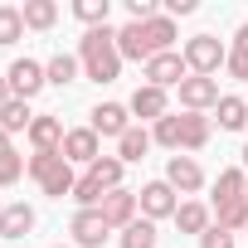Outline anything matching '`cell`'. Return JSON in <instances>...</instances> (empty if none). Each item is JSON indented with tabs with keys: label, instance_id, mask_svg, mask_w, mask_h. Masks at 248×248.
<instances>
[{
	"label": "cell",
	"instance_id": "8",
	"mask_svg": "<svg viewBox=\"0 0 248 248\" xmlns=\"http://www.w3.org/2000/svg\"><path fill=\"white\" fill-rule=\"evenodd\" d=\"M166 185H170L175 195H195V190H204V170H200V161H195V156H170V161H166Z\"/></svg>",
	"mask_w": 248,
	"mask_h": 248
},
{
	"label": "cell",
	"instance_id": "33",
	"mask_svg": "<svg viewBox=\"0 0 248 248\" xmlns=\"http://www.w3.org/2000/svg\"><path fill=\"white\" fill-rule=\"evenodd\" d=\"M73 15H78L88 30H97V25H107V0H78Z\"/></svg>",
	"mask_w": 248,
	"mask_h": 248
},
{
	"label": "cell",
	"instance_id": "15",
	"mask_svg": "<svg viewBox=\"0 0 248 248\" xmlns=\"http://www.w3.org/2000/svg\"><path fill=\"white\" fill-rule=\"evenodd\" d=\"M63 137H68V132H63V122H59V117H49V112H44V117H34V127H30L34 151H63Z\"/></svg>",
	"mask_w": 248,
	"mask_h": 248
},
{
	"label": "cell",
	"instance_id": "4",
	"mask_svg": "<svg viewBox=\"0 0 248 248\" xmlns=\"http://www.w3.org/2000/svg\"><path fill=\"white\" fill-rule=\"evenodd\" d=\"M137 204H141V219H175V209H180V200H175V190L166 185V180H151V185H141V195H137Z\"/></svg>",
	"mask_w": 248,
	"mask_h": 248
},
{
	"label": "cell",
	"instance_id": "20",
	"mask_svg": "<svg viewBox=\"0 0 248 248\" xmlns=\"http://www.w3.org/2000/svg\"><path fill=\"white\" fill-rule=\"evenodd\" d=\"M73 185H78V175H73V166L68 161H59L44 180H39V190L49 195V200H63V195H73Z\"/></svg>",
	"mask_w": 248,
	"mask_h": 248
},
{
	"label": "cell",
	"instance_id": "9",
	"mask_svg": "<svg viewBox=\"0 0 248 248\" xmlns=\"http://www.w3.org/2000/svg\"><path fill=\"white\" fill-rule=\"evenodd\" d=\"M68 233H73V243H78V248H102L112 229H107L102 209H78V214H73V224H68Z\"/></svg>",
	"mask_w": 248,
	"mask_h": 248
},
{
	"label": "cell",
	"instance_id": "17",
	"mask_svg": "<svg viewBox=\"0 0 248 248\" xmlns=\"http://www.w3.org/2000/svg\"><path fill=\"white\" fill-rule=\"evenodd\" d=\"M141 30H146L151 59H156V54H170V44H175V20H170V15H156V20H146Z\"/></svg>",
	"mask_w": 248,
	"mask_h": 248
},
{
	"label": "cell",
	"instance_id": "41",
	"mask_svg": "<svg viewBox=\"0 0 248 248\" xmlns=\"http://www.w3.org/2000/svg\"><path fill=\"white\" fill-rule=\"evenodd\" d=\"M243 200H248V185H243Z\"/></svg>",
	"mask_w": 248,
	"mask_h": 248
},
{
	"label": "cell",
	"instance_id": "22",
	"mask_svg": "<svg viewBox=\"0 0 248 248\" xmlns=\"http://www.w3.org/2000/svg\"><path fill=\"white\" fill-rule=\"evenodd\" d=\"M146 151H151V132H141V127H132L127 137L117 141V161H122V166H132V161H146Z\"/></svg>",
	"mask_w": 248,
	"mask_h": 248
},
{
	"label": "cell",
	"instance_id": "7",
	"mask_svg": "<svg viewBox=\"0 0 248 248\" xmlns=\"http://www.w3.org/2000/svg\"><path fill=\"white\" fill-rule=\"evenodd\" d=\"M102 156V137L93 132V127H73L68 137H63V161L68 166H93Z\"/></svg>",
	"mask_w": 248,
	"mask_h": 248
},
{
	"label": "cell",
	"instance_id": "30",
	"mask_svg": "<svg viewBox=\"0 0 248 248\" xmlns=\"http://www.w3.org/2000/svg\"><path fill=\"white\" fill-rule=\"evenodd\" d=\"M20 34H25V15L15 5H0V49H10Z\"/></svg>",
	"mask_w": 248,
	"mask_h": 248
},
{
	"label": "cell",
	"instance_id": "3",
	"mask_svg": "<svg viewBox=\"0 0 248 248\" xmlns=\"http://www.w3.org/2000/svg\"><path fill=\"white\" fill-rule=\"evenodd\" d=\"M5 78H10V93H15V97H25V102H30V97H39V93L49 88V73H44V63H34V59H15Z\"/></svg>",
	"mask_w": 248,
	"mask_h": 248
},
{
	"label": "cell",
	"instance_id": "13",
	"mask_svg": "<svg viewBox=\"0 0 248 248\" xmlns=\"http://www.w3.org/2000/svg\"><path fill=\"white\" fill-rule=\"evenodd\" d=\"M209 146V117L204 112H180V156Z\"/></svg>",
	"mask_w": 248,
	"mask_h": 248
},
{
	"label": "cell",
	"instance_id": "34",
	"mask_svg": "<svg viewBox=\"0 0 248 248\" xmlns=\"http://www.w3.org/2000/svg\"><path fill=\"white\" fill-rule=\"evenodd\" d=\"M30 170V161L20 156V151H10V156H0V190H5V185H15L20 175Z\"/></svg>",
	"mask_w": 248,
	"mask_h": 248
},
{
	"label": "cell",
	"instance_id": "6",
	"mask_svg": "<svg viewBox=\"0 0 248 248\" xmlns=\"http://www.w3.org/2000/svg\"><path fill=\"white\" fill-rule=\"evenodd\" d=\"M88 127H93L97 137H117V141H122V137L132 132V107H122V102H97Z\"/></svg>",
	"mask_w": 248,
	"mask_h": 248
},
{
	"label": "cell",
	"instance_id": "26",
	"mask_svg": "<svg viewBox=\"0 0 248 248\" xmlns=\"http://www.w3.org/2000/svg\"><path fill=\"white\" fill-rule=\"evenodd\" d=\"M78 68H83V63H78L73 54H54V59L44 63V73H49V83H54V88H68V83H78Z\"/></svg>",
	"mask_w": 248,
	"mask_h": 248
},
{
	"label": "cell",
	"instance_id": "32",
	"mask_svg": "<svg viewBox=\"0 0 248 248\" xmlns=\"http://www.w3.org/2000/svg\"><path fill=\"white\" fill-rule=\"evenodd\" d=\"M102 195H107V190H102L93 175H83V180L73 185V200H78V209H97V204H102Z\"/></svg>",
	"mask_w": 248,
	"mask_h": 248
},
{
	"label": "cell",
	"instance_id": "14",
	"mask_svg": "<svg viewBox=\"0 0 248 248\" xmlns=\"http://www.w3.org/2000/svg\"><path fill=\"white\" fill-rule=\"evenodd\" d=\"M117 54H122V59H137V63H151V44H146V30L127 20V25L117 30Z\"/></svg>",
	"mask_w": 248,
	"mask_h": 248
},
{
	"label": "cell",
	"instance_id": "21",
	"mask_svg": "<svg viewBox=\"0 0 248 248\" xmlns=\"http://www.w3.org/2000/svg\"><path fill=\"white\" fill-rule=\"evenodd\" d=\"M175 229H180V233H204V229H209V204L185 200V204L175 209Z\"/></svg>",
	"mask_w": 248,
	"mask_h": 248
},
{
	"label": "cell",
	"instance_id": "23",
	"mask_svg": "<svg viewBox=\"0 0 248 248\" xmlns=\"http://www.w3.org/2000/svg\"><path fill=\"white\" fill-rule=\"evenodd\" d=\"M214 224L229 229V233H248V200H229V204H214Z\"/></svg>",
	"mask_w": 248,
	"mask_h": 248
},
{
	"label": "cell",
	"instance_id": "31",
	"mask_svg": "<svg viewBox=\"0 0 248 248\" xmlns=\"http://www.w3.org/2000/svg\"><path fill=\"white\" fill-rule=\"evenodd\" d=\"M151 141H161L166 151H175V156H180V112H170V117H161V122H156Z\"/></svg>",
	"mask_w": 248,
	"mask_h": 248
},
{
	"label": "cell",
	"instance_id": "24",
	"mask_svg": "<svg viewBox=\"0 0 248 248\" xmlns=\"http://www.w3.org/2000/svg\"><path fill=\"white\" fill-rule=\"evenodd\" d=\"M25 30H54V20H59V5L54 0H25Z\"/></svg>",
	"mask_w": 248,
	"mask_h": 248
},
{
	"label": "cell",
	"instance_id": "12",
	"mask_svg": "<svg viewBox=\"0 0 248 248\" xmlns=\"http://www.w3.org/2000/svg\"><path fill=\"white\" fill-rule=\"evenodd\" d=\"M132 117H141V122H161V117H170V102H166V93L161 88H151V83H141L137 93H132Z\"/></svg>",
	"mask_w": 248,
	"mask_h": 248
},
{
	"label": "cell",
	"instance_id": "5",
	"mask_svg": "<svg viewBox=\"0 0 248 248\" xmlns=\"http://www.w3.org/2000/svg\"><path fill=\"white\" fill-rule=\"evenodd\" d=\"M185 78H190V68H185V54H175V49H170V54H156V59L146 63V83L161 88V93H166V88H180Z\"/></svg>",
	"mask_w": 248,
	"mask_h": 248
},
{
	"label": "cell",
	"instance_id": "28",
	"mask_svg": "<svg viewBox=\"0 0 248 248\" xmlns=\"http://www.w3.org/2000/svg\"><path fill=\"white\" fill-rule=\"evenodd\" d=\"M238 83H248V25H238V34H233V49H229V63H224Z\"/></svg>",
	"mask_w": 248,
	"mask_h": 248
},
{
	"label": "cell",
	"instance_id": "19",
	"mask_svg": "<svg viewBox=\"0 0 248 248\" xmlns=\"http://www.w3.org/2000/svg\"><path fill=\"white\" fill-rule=\"evenodd\" d=\"M30 127H34L30 102H25V97H10L5 112H0V132H10V137H15V132H30Z\"/></svg>",
	"mask_w": 248,
	"mask_h": 248
},
{
	"label": "cell",
	"instance_id": "16",
	"mask_svg": "<svg viewBox=\"0 0 248 248\" xmlns=\"http://www.w3.org/2000/svg\"><path fill=\"white\" fill-rule=\"evenodd\" d=\"M30 229H34V209H30L25 200L0 209V238H25Z\"/></svg>",
	"mask_w": 248,
	"mask_h": 248
},
{
	"label": "cell",
	"instance_id": "29",
	"mask_svg": "<svg viewBox=\"0 0 248 248\" xmlns=\"http://www.w3.org/2000/svg\"><path fill=\"white\" fill-rule=\"evenodd\" d=\"M156 224L151 219H137V224H127V229H122V248H156Z\"/></svg>",
	"mask_w": 248,
	"mask_h": 248
},
{
	"label": "cell",
	"instance_id": "10",
	"mask_svg": "<svg viewBox=\"0 0 248 248\" xmlns=\"http://www.w3.org/2000/svg\"><path fill=\"white\" fill-rule=\"evenodd\" d=\"M180 107H185V112H209V107H219V83L190 73V78L180 83Z\"/></svg>",
	"mask_w": 248,
	"mask_h": 248
},
{
	"label": "cell",
	"instance_id": "27",
	"mask_svg": "<svg viewBox=\"0 0 248 248\" xmlns=\"http://www.w3.org/2000/svg\"><path fill=\"white\" fill-rule=\"evenodd\" d=\"M243 185H248V175H243V170H219V180H214V204L243 200Z\"/></svg>",
	"mask_w": 248,
	"mask_h": 248
},
{
	"label": "cell",
	"instance_id": "1",
	"mask_svg": "<svg viewBox=\"0 0 248 248\" xmlns=\"http://www.w3.org/2000/svg\"><path fill=\"white\" fill-rule=\"evenodd\" d=\"M78 63L93 83H117L122 73V54H117V30L112 25H97L78 39Z\"/></svg>",
	"mask_w": 248,
	"mask_h": 248
},
{
	"label": "cell",
	"instance_id": "36",
	"mask_svg": "<svg viewBox=\"0 0 248 248\" xmlns=\"http://www.w3.org/2000/svg\"><path fill=\"white\" fill-rule=\"evenodd\" d=\"M200 248H233V233L219 229V224H209V229L200 233Z\"/></svg>",
	"mask_w": 248,
	"mask_h": 248
},
{
	"label": "cell",
	"instance_id": "42",
	"mask_svg": "<svg viewBox=\"0 0 248 248\" xmlns=\"http://www.w3.org/2000/svg\"><path fill=\"white\" fill-rule=\"evenodd\" d=\"M59 248H68V243H59Z\"/></svg>",
	"mask_w": 248,
	"mask_h": 248
},
{
	"label": "cell",
	"instance_id": "39",
	"mask_svg": "<svg viewBox=\"0 0 248 248\" xmlns=\"http://www.w3.org/2000/svg\"><path fill=\"white\" fill-rule=\"evenodd\" d=\"M0 156H10V132H0Z\"/></svg>",
	"mask_w": 248,
	"mask_h": 248
},
{
	"label": "cell",
	"instance_id": "37",
	"mask_svg": "<svg viewBox=\"0 0 248 248\" xmlns=\"http://www.w3.org/2000/svg\"><path fill=\"white\" fill-rule=\"evenodd\" d=\"M166 15L175 20V15H195V0H166Z\"/></svg>",
	"mask_w": 248,
	"mask_h": 248
},
{
	"label": "cell",
	"instance_id": "38",
	"mask_svg": "<svg viewBox=\"0 0 248 248\" xmlns=\"http://www.w3.org/2000/svg\"><path fill=\"white\" fill-rule=\"evenodd\" d=\"M15 93H10V78H0V112H5V102H10Z\"/></svg>",
	"mask_w": 248,
	"mask_h": 248
},
{
	"label": "cell",
	"instance_id": "40",
	"mask_svg": "<svg viewBox=\"0 0 248 248\" xmlns=\"http://www.w3.org/2000/svg\"><path fill=\"white\" fill-rule=\"evenodd\" d=\"M243 166H248V146H243Z\"/></svg>",
	"mask_w": 248,
	"mask_h": 248
},
{
	"label": "cell",
	"instance_id": "35",
	"mask_svg": "<svg viewBox=\"0 0 248 248\" xmlns=\"http://www.w3.org/2000/svg\"><path fill=\"white\" fill-rule=\"evenodd\" d=\"M59 161H63V151H34V156H30V175H34V180H44Z\"/></svg>",
	"mask_w": 248,
	"mask_h": 248
},
{
	"label": "cell",
	"instance_id": "25",
	"mask_svg": "<svg viewBox=\"0 0 248 248\" xmlns=\"http://www.w3.org/2000/svg\"><path fill=\"white\" fill-rule=\"evenodd\" d=\"M122 170H127V166H122L117 156H97V161L88 166V175H93L102 190H122Z\"/></svg>",
	"mask_w": 248,
	"mask_h": 248
},
{
	"label": "cell",
	"instance_id": "2",
	"mask_svg": "<svg viewBox=\"0 0 248 248\" xmlns=\"http://www.w3.org/2000/svg\"><path fill=\"white\" fill-rule=\"evenodd\" d=\"M224 63H229V49H224L214 34H195V39L185 44V68H190V73H200V78H214Z\"/></svg>",
	"mask_w": 248,
	"mask_h": 248
},
{
	"label": "cell",
	"instance_id": "11",
	"mask_svg": "<svg viewBox=\"0 0 248 248\" xmlns=\"http://www.w3.org/2000/svg\"><path fill=\"white\" fill-rule=\"evenodd\" d=\"M97 209H102L107 229H127V224H137V209H141V204H137V195H132V190H107Z\"/></svg>",
	"mask_w": 248,
	"mask_h": 248
},
{
	"label": "cell",
	"instance_id": "18",
	"mask_svg": "<svg viewBox=\"0 0 248 248\" xmlns=\"http://www.w3.org/2000/svg\"><path fill=\"white\" fill-rule=\"evenodd\" d=\"M214 112H219V127H224V132H243V127H248V102L233 97V93H224Z\"/></svg>",
	"mask_w": 248,
	"mask_h": 248
}]
</instances>
